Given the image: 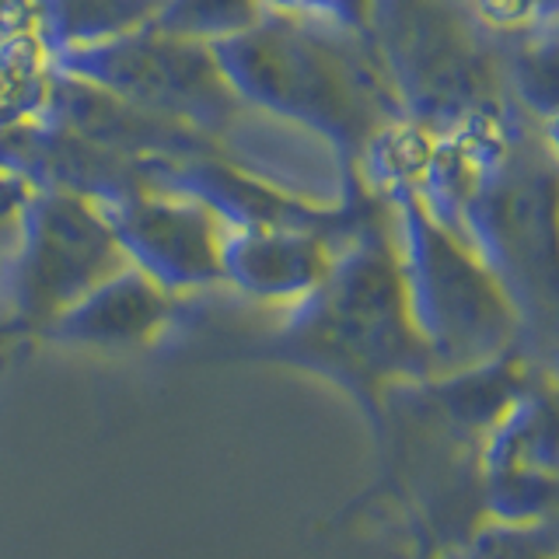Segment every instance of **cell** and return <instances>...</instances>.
<instances>
[{"label":"cell","mask_w":559,"mask_h":559,"mask_svg":"<svg viewBox=\"0 0 559 559\" xmlns=\"http://www.w3.org/2000/svg\"><path fill=\"white\" fill-rule=\"evenodd\" d=\"M241 46V67L249 70L245 78L262 95L280 98L276 105L305 112L314 122L332 119L336 127L349 130L360 102L357 84L349 78L354 70L322 49V43H311L305 35L262 32L255 39L249 35Z\"/></svg>","instance_id":"obj_1"}]
</instances>
